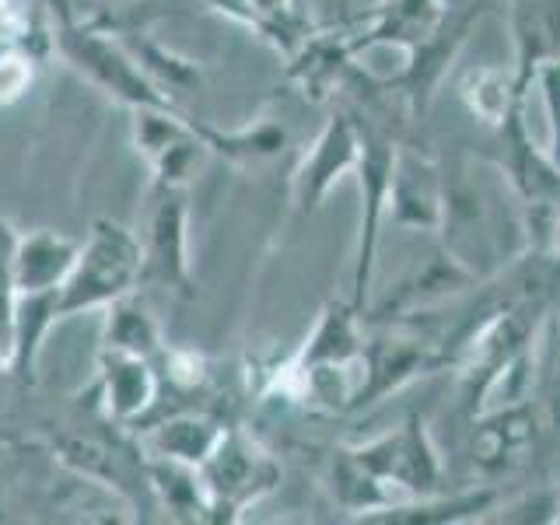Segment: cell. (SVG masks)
<instances>
[{"label":"cell","instance_id":"cell-24","mask_svg":"<svg viewBox=\"0 0 560 525\" xmlns=\"http://www.w3.org/2000/svg\"><path fill=\"white\" fill-rule=\"evenodd\" d=\"M210 154L224 158V162H238V165H253V162H270L280 151L288 148V130L284 122L277 119H256L245 122L238 130H214V127H200Z\"/></svg>","mask_w":560,"mask_h":525},{"label":"cell","instance_id":"cell-28","mask_svg":"<svg viewBox=\"0 0 560 525\" xmlns=\"http://www.w3.org/2000/svg\"><path fill=\"white\" fill-rule=\"evenodd\" d=\"M35 70H39V60L25 46L0 39V105H11L28 95V88L35 84Z\"/></svg>","mask_w":560,"mask_h":525},{"label":"cell","instance_id":"cell-31","mask_svg":"<svg viewBox=\"0 0 560 525\" xmlns=\"http://www.w3.org/2000/svg\"><path fill=\"white\" fill-rule=\"evenodd\" d=\"M542 417H547V428L560 438V329H557V347H553L550 372H547V396H542Z\"/></svg>","mask_w":560,"mask_h":525},{"label":"cell","instance_id":"cell-34","mask_svg":"<svg viewBox=\"0 0 560 525\" xmlns=\"http://www.w3.org/2000/svg\"><path fill=\"white\" fill-rule=\"evenodd\" d=\"M0 522H8V504H4V498H0Z\"/></svg>","mask_w":560,"mask_h":525},{"label":"cell","instance_id":"cell-12","mask_svg":"<svg viewBox=\"0 0 560 525\" xmlns=\"http://www.w3.org/2000/svg\"><path fill=\"white\" fill-rule=\"evenodd\" d=\"M361 127L354 113H337L326 119V127L315 137V144L294 168V200L302 214H315L347 172L358 168L361 158Z\"/></svg>","mask_w":560,"mask_h":525},{"label":"cell","instance_id":"cell-8","mask_svg":"<svg viewBox=\"0 0 560 525\" xmlns=\"http://www.w3.org/2000/svg\"><path fill=\"white\" fill-rule=\"evenodd\" d=\"M407 329H382L378 337L364 340V375L354 399H350L347 413H358L364 407H375V402L389 399L399 393L402 385H410L420 375H431L438 368L448 364V354L442 340L434 337H420V332L402 323Z\"/></svg>","mask_w":560,"mask_h":525},{"label":"cell","instance_id":"cell-1","mask_svg":"<svg viewBox=\"0 0 560 525\" xmlns=\"http://www.w3.org/2000/svg\"><path fill=\"white\" fill-rule=\"evenodd\" d=\"M140 284V238L127 224L113 218H95L81 238L74 270L49 294H22L14 319V350L8 375L18 382H35L43 343L63 319L113 305L116 298L137 291Z\"/></svg>","mask_w":560,"mask_h":525},{"label":"cell","instance_id":"cell-20","mask_svg":"<svg viewBox=\"0 0 560 525\" xmlns=\"http://www.w3.org/2000/svg\"><path fill=\"white\" fill-rule=\"evenodd\" d=\"M224 428H228L224 420L210 417V413H175V417L162 420V424H154L140 445H144L148 455L203 466L207 455L218 448Z\"/></svg>","mask_w":560,"mask_h":525},{"label":"cell","instance_id":"cell-23","mask_svg":"<svg viewBox=\"0 0 560 525\" xmlns=\"http://www.w3.org/2000/svg\"><path fill=\"white\" fill-rule=\"evenodd\" d=\"M105 323H102V347L105 350H122V354H137V358H158L165 350L162 340V326L151 315V308L140 302L130 291L116 298L113 305H105Z\"/></svg>","mask_w":560,"mask_h":525},{"label":"cell","instance_id":"cell-17","mask_svg":"<svg viewBox=\"0 0 560 525\" xmlns=\"http://www.w3.org/2000/svg\"><path fill=\"white\" fill-rule=\"evenodd\" d=\"M515 35V78L529 92L542 63H560V0H508Z\"/></svg>","mask_w":560,"mask_h":525},{"label":"cell","instance_id":"cell-26","mask_svg":"<svg viewBox=\"0 0 560 525\" xmlns=\"http://www.w3.org/2000/svg\"><path fill=\"white\" fill-rule=\"evenodd\" d=\"M14 224L0 214V368L8 372L14 350V319H18V284H14Z\"/></svg>","mask_w":560,"mask_h":525},{"label":"cell","instance_id":"cell-16","mask_svg":"<svg viewBox=\"0 0 560 525\" xmlns=\"http://www.w3.org/2000/svg\"><path fill=\"white\" fill-rule=\"evenodd\" d=\"M81 253V238H70L63 232L35 228L28 235H18L14 242V284L22 294H49L57 291L67 273L74 270Z\"/></svg>","mask_w":560,"mask_h":525},{"label":"cell","instance_id":"cell-25","mask_svg":"<svg viewBox=\"0 0 560 525\" xmlns=\"http://www.w3.org/2000/svg\"><path fill=\"white\" fill-rule=\"evenodd\" d=\"M329 487H332V498H337L340 508L347 512H358V518L372 515V512H382V508L396 504V498L385 490L372 472H368L358 459L354 452L347 448H337L329 459Z\"/></svg>","mask_w":560,"mask_h":525},{"label":"cell","instance_id":"cell-33","mask_svg":"<svg viewBox=\"0 0 560 525\" xmlns=\"http://www.w3.org/2000/svg\"><path fill=\"white\" fill-rule=\"evenodd\" d=\"M550 256L557 259V267H560V214H557V224H553V242H550Z\"/></svg>","mask_w":560,"mask_h":525},{"label":"cell","instance_id":"cell-10","mask_svg":"<svg viewBox=\"0 0 560 525\" xmlns=\"http://www.w3.org/2000/svg\"><path fill=\"white\" fill-rule=\"evenodd\" d=\"M547 428V417L529 399L508 402L472 417L469 434V459L487 477H501L512 472L522 463H529V455L539 445V434Z\"/></svg>","mask_w":560,"mask_h":525},{"label":"cell","instance_id":"cell-27","mask_svg":"<svg viewBox=\"0 0 560 525\" xmlns=\"http://www.w3.org/2000/svg\"><path fill=\"white\" fill-rule=\"evenodd\" d=\"M253 4L273 25V49L284 52V57H291V52L302 46L305 35L312 32L302 11H298L302 0H253Z\"/></svg>","mask_w":560,"mask_h":525},{"label":"cell","instance_id":"cell-29","mask_svg":"<svg viewBox=\"0 0 560 525\" xmlns=\"http://www.w3.org/2000/svg\"><path fill=\"white\" fill-rule=\"evenodd\" d=\"M154 361L165 368V378L172 385H179V389H197V385H203V378H207V364L200 354H192V350L165 347Z\"/></svg>","mask_w":560,"mask_h":525},{"label":"cell","instance_id":"cell-21","mask_svg":"<svg viewBox=\"0 0 560 525\" xmlns=\"http://www.w3.org/2000/svg\"><path fill=\"white\" fill-rule=\"evenodd\" d=\"M498 490L494 487H480L469 490V494H431V498H410L382 508V512L364 515L361 522H385V525H445V522H466L483 515L487 508H494Z\"/></svg>","mask_w":560,"mask_h":525},{"label":"cell","instance_id":"cell-6","mask_svg":"<svg viewBox=\"0 0 560 525\" xmlns=\"http://www.w3.org/2000/svg\"><path fill=\"white\" fill-rule=\"evenodd\" d=\"M200 477L210 498V522H238L277 487L280 469L267 448H259L245 431L224 428L218 448L207 455Z\"/></svg>","mask_w":560,"mask_h":525},{"label":"cell","instance_id":"cell-9","mask_svg":"<svg viewBox=\"0 0 560 525\" xmlns=\"http://www.w3.org/2000/svg\"><path fill=\"white\" fill-rule=\"evenodd\" d=\"M130 137L137 154L154 172L158 186H189L210 158L200 122L186 119L179 109H162V105L130 109Z\"/></svg>","mask_w":560,"mask_h":525},{"label":"cell","instance_id":"cell-11","mask_svg":"<svg viewBox=\"0 0 560 525\" xmlns=\"http://www.w3.org/2000/svg\"><path fill=\"white\" fill-rule=\"evenodd\" d=\"M448 22L445 0H378L354 18H343L350 32V46L361 57L368 49L396 46L410 57L424 43H431Z\"/></svg>","mask_w":560,"mask_h":525},{"label":"cell","instance_id":"cell-13","mask_svg":"<svg viewBox=\"0 0 560 525\" xmlns=\"http://www.w3.org/2000/svg\"><path fill=\"white\" fill-rule=\"evenodd\" d=\"M389 218L399 228H420L438 232L445 218V172L434 158L420 154L417 148H396L393 183H389Z\"/></svg>","mask_w":560,"mask_h":525},{"label":"cell","instance_id":"cell-35","mask_svg":"<svg viewBox=\"0 0 560 525\" xmlns=\"http://www.w3.org/2000/svg\"><path fill=\"white\" fill-rule=\"evenodd\" d=\"M340 4H343V8H347V4H350V0H340Z\"/></svg>","mask_w":560,"mask_h":525},{"label":"cell","instance_id":"cell-22","mask_svg":"<svg viewBox=\"0 0 560 525\" xmlns=\"http://www.w3.org/2000/svg\"><path fill=\"white\" fill-rule=\"evenodd\" d=\"M459 95L466 102V109L472 119H480L487 130H501L508 119H512L522 102H525V88L518 84L515 70L504 67H477L469 70L459 84Z\"/></svg>","mask_w":560,"mask_h":525},{"label":"cell","instance_id":"cell-32","mask_svg":"<svg viewBox=\"0 0 560 525\" xmlns=\"http://www.w3.org/2000/svg\"><path fill=\"white\" fill-rule=\"evenodd\" d=\"M49 18H52V25H63V22H74V0H35Z\"/></svg>","mask_w":560,"mask_h":525},{"label":"cell","instance_id":"cell-19","mask_svg":"<svg viewBox=\"0 0 560 525\" xmlns=\"http://www.w3.org/2000/svg\"><path fill=\"white\" fill-rule=\"evenodd\" d=\"M148 477H151L158 512H165L175 522H210V498L200 477V466L148 455Z\"/></svg>","mask_w":560,"mask_h":525},{"label":"cell","instance_id":"cell-30","mask_svg":"<svg viewBox=\"0 0 560 525\" xmlns=\"http://www.w3.org/2000/svg\"><path fill=\"white\" fill-rule=\"evenodd\" d=\"M536 84L542 92V102H547V116H550V154L560 165V63H542L536 70Z\"/></svg>","mask_w":560,"mask_h":525},{"label":"cell","instance_id":"cell-5","mask_svg":"<svg viewBox=\"0 0 560 525\" xmlns=\"http://www.w3.org/2000/svg\"><path fill=\"white\" fill-rule=\"evenodd\" d=\"M354 459L399 501L442 494V459H438L428 420L410 413L399 428L385 431L372 442L350 445Z\"/></svg>","mask_w":560,"mask_h":525},{"label":"cell","instance_id":"cell-14","mask_svg":"<svg viewBox=\"0 0 560 525\" xmlns=\"http://www.w3.org/2000/svg\"><path fill=\"white\" fill-rule=\"evenodd\" d=\"M483 277L472 273L463 259H455L448 249H438L424 267L389 294V302L375 312V323H410L434 305H445L466 291H477Z\"/></svg>","mask_w":560,"mask_h":525},{"label":"cell","instance_id":"cell-7","mask_svg":"<svg viewBox=\"0 0 560 525\" xmlns=\"http://www.w3.org/2000/svg\"><path fill=\"white\" fill-rule=\"evenodd\" d=\"M140 280L158 284L179 298H192L189 262V192L186 186H158L140 238Z\"/></svg>","mask_w":560,"mask_h":525},{"label":"cell","instance_id":"cell-2","mask_svg":"<svg viewBox=\"0 0 560 525\" xmlns=\"http://www.w3.org/2000/svg\"><path fill=\"white\" fill-rule=\"evenodd\" d=\"M52 459L74 477L113 490L137 515L158 512L148 477V452L140 442H130L122 434V424L102 417L98 428H67L52 438Z\"/></svg>","mask_w":560,"mask_h":525},{"label":"cell","instance_id":"cell-3","mask_svg":"<svg viewBox=\"0 0 560 525\" xmlns=\"http://www.w3.org/2000/svg\"><path fill=\"white\" fill-rule=\"evenodd\" d=\"M52 49L67 60L70 70L98 88L102 95H109L113 102L127 105V109H140V105H162V109H179L162 88L154 84V78L144 70V63L137 60V52L130 43L116 39L113 32H102L88 22H63L52 25Z\"/></svg>","mask_w":560,"mask_h":525},{"label":"cell","instance_id":"cell-15","mask_svg":"<svg viewBox=\"0 0 560 525\" xmlns=\"http://www.w3.org/2000/svg\"><path fill=\"white\" fill-rule=\"evenodd\" d=\"M158 389H162L158 361L102 347V354H98V417L130 428L154 407Z\"/></svg>","mask_w":560,"mask_h":525},{"label":"cell","instance_id":"cell-18","mask_svg":"<svg viewBox=\"0 0 560 525\" xmlns=\"http://www.w3.org/2000/svg\"><path fill=\"white\" fill-rule=\"evenodd\" d=\"M364 315L354 302H332L323 305L319 312V323L308 332V340L294 350L288 358V364L294 368H315V364H347V361H358L361 350H364Z\"/></svg>","mask_w":560,"mask_h":525},{"label":"cell","instance_id":"cell-4","mask_svg":"<svg viewBox=\"0 0 560 525\" xmlns=\"http://www.w3.org/2000/svg\"><path fill=\"white\" fill-rule=\"evenodd\" d=\"M354 119L361 127V158H358V186H361V235H358V256H354V302L364 312L368 294H372V273H375V253L382 221L389 218V183H393V162L399 137L393 127H385L382 116H375L364 105H354Z\"/></svg>","mask_w":560,"mask_h":525}]
</instances>
